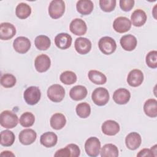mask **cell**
<instances>
[{
  "instance_id": "1",
  "label": "cell",
  "mask_w": 157,
  "mask_h": 157,
  "mask_svg": "<svg viewBox=\"0 0 157 157\" xmlns=\"http://www.w3.org/2000/svg\"><path fill=\"white\" fill-rule=\"evenodd\" d=\"M17 115L10 110H4L0 115V124L7 129H12L15 128L18 124Z\"/></svg>"
},
{
  "instance_id": "2",
  "label": "cell",
  "mask_w": 157,
  "mask_h": 157,
  "mask_svg": "<svg viewBox=\"0 0 157 157\" xmlns=\"http://www.w3.org/2000/svg\"><path fill=\"white\" fill-rule=\"evenodd\" d=\"M109 98L110 95L108 90L103 87L96 88L91 94L92 101L98 106L105 105L109 101Z\"/></svg>"
},
{
  "instance_id": "3",
  "label": "cell",
  "mask_w": 157,
  "mask_h": 157,
  "mask_svg": "<svg viewBox=\"0 0 157 157\" xmlns=\"http://www.w3.org/2000/svg\"><path fill=\"white\" fill-rule=\"evenodd\" d=\"M98 47L101 52L105 55L112 54L117 48L115 40L109 36L101 37L98 42Z\"/></svg>"
},
{
  "instance_id": "4",
  "label": "cell",
  "mask_w": 157,
  "mask_h": 157,
  "mask_svg": "<svg viewBox=\"0 0 157 157\" xmlns=\"http://www.w3.org/2000/svg\"><path fill=\"white\" fill-rule=\"evenodd\" d=\"M47 96L50 101L54 102H59L65 96V90L59 84H53L47 90Z\"/></svg>"
},
{
  "instance_id": "5",
  "label": "cell",
  "mask_w": 157,
  "mask_h": 157,
  "mask_svg": "<svg viewBox=\"0 0 157 157\" xmlns=\"http://www.w3.org/2000/svg\"><path fill=\"white\" fill-rule=\"evenodd\" d=\"M85 152L89 156L96 157L98 156L101 150V142L96 137H89L85 143Z\"/></svg>"
},
{
  "instance_id": "6",
  "label": "cell",
  "mask_w": 157,
  "mask_h": 157,
  "mask_svg": "<svg viewBox=\"0 0 157 157\" xmlns=\"http://www.w3.org/2000/svg\"><path fill=\"white\" fill-rule=\"evenodd\" d=\"M41 93L37 86H31L27 88L23 93V98L25 102L31 105L36 104L40 100Z\"/></svg>"
},
{
  "instance_id": "7",
  "label": "cell",
  "mask_w": 157,
  "mask_h": 157,
  "mask_svg": "<svg viewBox=\"0 0 157 157\" xmlns=\"http://www.w3.org/2000/svg\"><path fill=\"white\" fill-rule=\"evenodd\" d=\"M65 11V3L62 0L52 1L48 6V13L53 19H58L63 16Z\"/></svg>"
},
{
  "instance_id": "8",
  "label": "cell",
  "mask_w": 157,
  "mask_h": 157,
  "mask_svg": "<svg viewBox=\"0 0 157 157\" xmlns=\"http://www.w3.org/2000/svg\"><path fill=\"white\" fill-rule=\"evenodd\" d=\"M31 46L29 39L24 36L17 37L13 42V47L14 50L20 53L24 54L28 52Z\"/></svg>"
},
{
  "instance_id": "9",
  "label": "cell",
  "mask_w": 157,
  "mask_h": 157,
  "mask_svg": "<svg viewBox=\"0 0 157 157\" xmlns=\"http://www.w3.org/2000/svg\"><path fill=\"white\" fill-rule=\"evenodd\" d=\"M131 27V22L128 18L119 17L115 18L113 23V29L118 33H124L128 31Z\"/></svg>"
},
{
  "instance_id": "10",
  "label": "cell",
  "mask_w": 157,
  "mask_h": 157,
  "mask_svg": "<svg viewBox=\"0 0 157 157\" xmlns=\"http://www.w3.org/2000/svg\"><path fill=\"white\" fill-rule=\"evenodd\" d=\"M51 66V60L49 56L45 54L38 55L34 61V66L39 72H44L48 70Z\"/></svg>"
},
{
  "instance_id": "11",
  "label": "cell",
  "mask_w": 157,
  "mask_h": 157,
  "mask_svg": "<svg viewBox=\"0 0 157 157\" xmlns=\"http://www.w3.org/2000/svg\"><path fill=\"white\" fill-rule=\"evenodd\" d=\"M69 29L72 33L76 36H82L86 33L87 26L83 20L77 18L71 22Z\"/></svg>"
},
{
  "instance_id": "12",
  "label": "cell",
  "mask_w": 157,
  "mask_h": 157,
  "mask_svg": "<svg viewBox=\"0 0 157 157\" xmlns=\"http://www.w3.org/2000/svg\"><path fill=\"white\" fill-rule=\"evenodd\" d=\"M144 81L143 72L137 69L131 70L127 77V82L129 86L137 87L140 86Z\"/></svg>"
},
{
  "instance_id": "13",
  "label": "cell",
  "mask_w": 157,
  "mask_h": 157,
  "mask_svg": "<svg viewBox=\"0 0 157 157\" xmlns=\"http://www.w3.org/2000/svg\"><path fill=\"white\" fill-rule=\"evenodd\" d=\"M74 47L76 52L80 55L88 53L91 49V42L86 37H78L74 42Z\"/></svg>"
},
{
  "instance_id": "14",
  "label": "cell",
  "mask_w": 157,
  "mask_h": 157,
  "mask_svg": "<svg viewBox=\"0 0 157 157\" xmlns=\"http://www.w3.org/2000/svg\"><path fill=\"white\" fill-rule=\"evenodd\" d=\"M16 34V28L13 25L8 22L0 25V39L7 40L12 39Z\"/></svg>"
},
{
  "instance_id": "15",
  "label": "cell",
  "mask_w": 157,
  "mask_h": 157,
  "mask_svg": "<svg viewBox=\"0 0 157 157\" xmlns=\"http://www.w3.org/2000/svg\"><path fill=\"white\" fill-rule=\"evenodd\" d=\"M131 98V93L126 88H121L116 90L113 94V99L114 102L120 105H123L128 103Z\"/></svg>"
},
{
  "instance_id": "16",
  "label": "cell",
  "mask_w": 157,
  "mask_h": 157,
  "mask_svg": "<svg viewBox=\"0 0 157 157\" xmlns=\"http://www.w3.org/2000/svg\"><path fill=\"white\" fill-rule=\"evenodd\" d=\"M142 142L140 135L136 132H132L128 134L125 138V144L126 147L131 150L137 149Z\"/></svg>"
},
{
  "instance_id": "17",
  "label": "cell",
  "mask_w": 157,
  "mask_h": 157,
  "mask_svg": "<svg viewBox=\"0 0 157 157\" xmlns=\"http://www.w3.org/2000/svg\"><path fill=\"white\" fill-rule=\"evenodd\" d=\"M72 37L67 33H61L57 34L55 37L56 46L61 50H66L69 48L72 44Z\"/></svg>"
},
{
  "instance_id": "18",
  "label": "cell",
  "mask_w": 157,
  "mask_h": 157,
  "mask_svg": "<svg viewBox=\"0 0 157 157\" xmlns=\"http://www.w3.org/2000/svg\"><path fill=\"white\" fill-rule=\"evenodd\" d=\"M18 137L21 144L28 145L34 142L37 137V134L33 129H25L20 132Z\"/></svg>"
},
{
  "instance_id": "19",
  "label": "cell",
  "mask_w": 157,
  "mask_h": 157,
  "mask_svg": "<svg viewBox=\"0 0 157 157\" xmlns=\"http://www.w3.org/2000/svg\"><path fill=\"white\" fill-rule=\"evenodd\" d=\"M120 129L119 124L112 120H108L104 121L101 126L102 132L107 136H115L116 135Z\"/></svg>"
},
{
  "instance_id": "20",
  "label": "cell",
  "mask_w": 157,
  "mask_h": 157,
  "mask_svg": "<svg viewBox=\"0 0 157 157\" xmlns=\"http://www.w3.org/2000/svg\"><path fill=\"white\" fill-rule=\"evenodd\" d=\"M120 43L123 49L130 52L136 48L137 44V40L134 36L132 34H127L121 37Z\"/></svg>"
},
{
  "instance_id": "21",
  "label": "cell",
  "mask_w": 157,
  "mask_h": 157,
  "mask_svg": "<svg viewBox=\"0 0 157 157\" xmlns=\"http://www.w3.org/2000/svg\"><path fill=\"white\" fill-rule=\"evenodd\" d=\"M146 13L142 9H138L135 10L131 14V22L136 27H140L143 26L147 21Z\"/></svg>"
},
{
  "instance_id": "22",
  "label": "cell",
  "mask_w": 157,
  "mask_h": 157,
  "mask_svg": "<svg viewBox=\"0 0 157 157\" xmlns=\"http://www.w3.org/2000/svg\"><path fill=\"white\" fill-rule=\"evenodd\" d=\"M58 141L57 135L53 132H46L42 134L40 137V144L47 148L54 147Z\"/></svg>"
},
{
  "instance_id": "23",
  "label": "cell",
  "mask_w": 157,
  "mask_h": 157,
  "mask_svg": "<svg viewBox=\"0 0 157 157\" xmlns=\"http://www.w3.org/2000/svg\"><path fill=\"white\" fill-rule=\"evenodd\" d=\"M88 91L83 85H76L72 87L69 91L70 98L74 101H80L87 96Z\"/></svg>"
},
{
  "instance_id": "24",
  "label": "cell",
  "mask_w": 157,
  "mask_h": 157,
  "mask_svg": "<svg viewBox=\"0 0 157 157\" xmlns=\"http://www.w3.org/2000/svg\"><path fill=\"white\" fill-rule=\"evenodd\" d=\"M76 8L78 13L83 15H86L92 12L94 4L90 0H80L77 2Z\"/></svg>"
},
{
  "instance_id": "25",
  "label": "cell",
  "mask_w": 157,
  "mask_h": 157,
  "mask_svg": "<svg viewBox=\"0 0 157 157\" xmlns=\"http://www.w3.org/2000/svg\"><path fill=\"white\" fill-rule=\"evenodd\" d=\"M66 119L65 116L61 113H56L50 118V124L51 127L55 130L61 129L66 125Z\"/></svg>"
},
{
  "instance_id": "26",
  "label": "cell",
  "mask_w": 157,
  "mask_h": 157,
  "mask_svg": "<svg viewBox=\"0 0 157 157\" xmlns=\"http://www.w3.org/2000/svg\"><path fill=\"white\" fill-rule=\"evenodd\" d=\"M144 111L146 115L151 118L157 117V101L155 99L147 100L144 105Z\"/></svg>"
},
{
  "instance_id": "27",
  "label": "cell",
  "mask_w": 157,
  "mask_h": 157,
  "mask_svg": "<svg viewBox=\"0 0 157 157\" xmlns=\"http://www.w3.org/2000/svg\"><path fill=\"white\" fill-rule=\"evenodd\" d=\"M90 80L96 85H103L107 82L106 76L100 71L90 70L88 74Z\"/></svg>"
},
{
  "instance_id": "28",
  "label": "cell",
  "mask_w": 157,
  "mask_h": 157,
  "mask_svg": "<svg viewBox=\"0 0 157 157\" xmlns=\"http://www.w3.org/2000/svg\"><path fill=\"white\" fill-rule=\"evenodd\" d=\"M117 147L112 144H105L100 151L101 157H117L118 156Z\"/></svg>"
},
{
  "instance_id": "29",
  "label": "cell",
  "mask_w": 157,
  "mask_h": 157,
  "mask_svg": "<svg viewBox=\"0 0 157 157\" xmlns=\"http://www.w3.org/2000/svg\"><path fill=\"white\" fill-rule=\"evenodd\" d=\"M31 13V7L25 2L19 3L15 9V14L20 19H26Z\"/></svg>"
},
{
  "instance_id": "30",
  "label": "cell",
  "mask_w": 157,
  "mask_h": 157,
  "mask_svg": "<svg viewBox=\"0 0 157 157\" xmlns=\"http://www.w3.org/2000/svg\"><path fill=\"white\" fill-rule=\"evenodd\" d=\"M34 45L38 50H46L50 47L51 40L47 36L39 35L36 37Z\"/></svg>"
},
{
  "instance_id": "31",
  "label": "cell",
  "mask_w": 157,
  "mask_h": 157,
  "mask_svg": "<svg viewBox=\"0 0 157 157\" xmlns=\"http://www.w3.org/2000/svg\"><path fill=\"white\" fill-rule=\"evenodd\" d=\"M15 139L13 132L9 130H4L1 132V145L4 147L11 146Z\"/></svg>"
},
{
  "instance_id": "32",
  "label": "cell",
  "mask_w": 157,
  "mask_h": 157,
  "mask_svg": "<svg viewBox=\"0 0 157 157\" xmlns=\"http://www.w3.org/2000/svg\"><path fill=\"white\" fill-rule=\"evenodd\" d=\"M75 111L79 117L86 118L88 117L91 113V107L90 104L86 102H81L77 105Z\"/></svg>"
},
{
  "instance_id": "33",
  "label": "cell",
  "mask_w": 157,
  "mask_h": 157,
  "mask_svg": "<svg viewBox=\"0 0 157 157\" xmlns=\"http://www.w3.org/2000/svg\"><path fill=\"white\" fill-rule=\"evenodd\" d=\"M35 121L34 115L29 112H26L23 113L20 117V124L25 128L31 127L33 125Z\"/></svg>"
},
{
  "instance_id": "34",
  "label": "cell",
  "mask_w": 157,
  "mask_h": 157,
  "mask_svg": "<svg viewBox=\"0 0 157 157\" xmlns=\"http://www.w3.org/2000/svg\"><path fill=\"white\" fill-rule=\"evenodd\" d=\"M76 74L71 71H66L62 72L59 76L60 81L65 85H72L77 81Z\"/></svg>"
},
{
  "instance_id": "35",
  "label": "cell",
  "mask_w": 157,
  "mask_h": 157,
  "mask_svg": "<svg viewBox=\"0 0 157 157\" xmlns=\"http://www.w3.org/2000/svg\"><path fill=\"white\" fill-rule=\"evenodd\" d=\"M16 78L11 74H4L1 76V84L4 88H12L16 84Z\"/></svg>"
},
{
  "instance_id": "36",
  "label": "cell",
  "mask_w": 157,
  "mask_h": 157,
  "mask_svg": "<svg viewBox=\"0 0 157 157\" xmlns=\"http://www.w3.org/2000/svg\"><path fill=\"white\" fill-rule=\"evenodd\" d=\"M145 61L149 67L156 69L157 67V52L156 50L149 52L146 56Z\"/></svg>"
},
{
  "instance_id": "37",
  "label": "cell",
  "mask_w": 157,
  "mask_h": 157,
  "mask_svg": "<svg viewBox=\"0 0 157 157\" xmlns=\"http://www.w3.org/2000/svg\"><path fill=\"white\" fill-rule=\"evenodd\" d=\"M116 0H100L99 6L101 9L105 12L113 11L116 6Z\"/></svg>"
},
{
  "instance_id": "38",
  "label": "cell",
  "mask_w": 157,
  "mask_h": 157,
  "mask_svg": "<svg viewBox=\"0 0 157 157\" xmlns=\"http://www.w3.org/2000/svg\"><path fill=\"white\" fill-rule=\"evenodd\" d=\"M134 2V0H120V7L122 10L128 12L133 8Z\"/></svg>"
},
{
  "instance_id": "39",
  "label": "cell",
  "mask_w": 157,
  "mask_h": 157,
  "mask_svg": "<svg viewBox=\"0 0 157 157\" xmlns=\"http://www.w3.org/2000/svg\"><path fill=\"white\" fill-rule=\"evenodd\" d=\"M71 150V156L72 157H78L80 155V150L78 146L75 144H70L66 145Z\"/></svg>"
},
{
  "instance_id": "40",
  "label": "cell",
  "mask_w": 157,
  "mask_h": 157,
  "mask_svg": "<svg viewBox=\"0 0 157 157\" xmlns=\"http://www.w3.org/2000/svg\"><path fill=\"white\" fill-rule=\"evenodd\" d=\"M54 156H71V152L70 149L66 146V147L57 150L55 153Z\"/></svg>"
},
{
  "instance_id": "41",
  "label": "cell",
  "mask_w": 157,
  "mask_h": 157,
  "mask_svg": "<svg viewBox=\"0 0 157 157\" xmlns=\"http://www.w3.org/2000/svg\"><path fill=\"white\" fill-rule=\"evenodd\" d=\"M137 156L138 157H143V156H155L151 149L148 148H144L139 151L137 154Z\"/></svg>"
},
{
  "instance_id": "42",
  "label": "cell",
  "mask_w": 157,
  "mask_h": 157,
  "mask_svg": "<svg viewBox=\"0 0 157 157\" xmlns=\"http://www.w3.org/2000/svg\"><path fill=\"white\" fill-rule=\"evenodd\" d=\"M1 156H15V155L10 151H3L1 153Z\"/></svg>"
},
{
  "instance_id": "43",
  "label": "cell",
  "mask_w": 157,
  "mask_h": 157,
  "mask_svg": "<svg viewBox=\"0 0 157 157\" xmlns=\"http://www.w3.org/2000/svg\"><path fill=\"white\" fill-rule=\"evenodd\" d=\"M151 150L152 151L153 153L154 154L155 156H156V145H155L153 147H152L151 148Z\"/></svg>"
}]
</instances>
